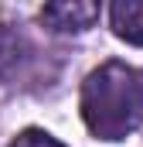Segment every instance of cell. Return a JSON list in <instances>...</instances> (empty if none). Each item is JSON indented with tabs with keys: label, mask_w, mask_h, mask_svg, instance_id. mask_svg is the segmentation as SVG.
I'll return each mask as SVG.
<instances>
[{
	"label": "cell",
	"mask_w": 143,
	"mask_h": 147,
	"mask_svg": "<svg viewBox=\"0 0 143 147\" xmlns=\"http://www.w3.org/2000/svg\"><path fill=\"white\" fill-rule=\"evenodd\" d=\"M78 110L96 140H126L143 123V75L126 62H102L85 75Z\"/></svg>",
	"instance_id": "1"
},
{
	"label": "cell",
	"mask_w": 143,
	"mask_h": 147,
	"mask_svg": "<svg viewBox=\"0 0 143 147\" xmlns=\"http://www.w3.org/2000/svg\"><path fill=\"white\" fill-rule=\"evenodd\" d=\"M102 0H44L41 24L55 34H82L99 21Z\"/></svg>",
	"instance_id": "2"
},
{
	"label": "cell",
	"mask_w": 143,
	"mask_h": 147,
	"mask_svg": "<svg viewBox=\"0 0 143 147\" xmlns=\"http://www.w3.org/2000/svg\"><path fill=\"white\" fill-rule=\"evenodd\" d=\"M109 28L119 41L143 48V0H109Z\"/></svg>",
	"instance_id": "3"
},
{
	"label": "cell",
	"mask_w": 143,
	"mask_h": 147,
	"mask_svg": "<svg viewBox=\"0 0 143 147\" xmlns=\"http://www.w3.org/2000/svg\"><path fill=\"white\" fill-rule=\"evenodd\" d=\"M21 58H24V38L10 24H0V82L21 65Z\"/></svg>",
	"instance_id": "4"
},
{
	"label": "cell",
	"mask_w": 143,
	"mask_h": 147,
	"mask_svg": "<svg viewBox=\"0 0 143 147\" xmlns=\"http://www.w3.org/2000/svg\"><path fill=\"white\" fill-rule=\"evenodd\" d=\"M7 147H65L58 137H51L48 130H37V127H27V130H21L14 140Z\"/></svg>",
	"instance_id": "5"
}]
</instances>
